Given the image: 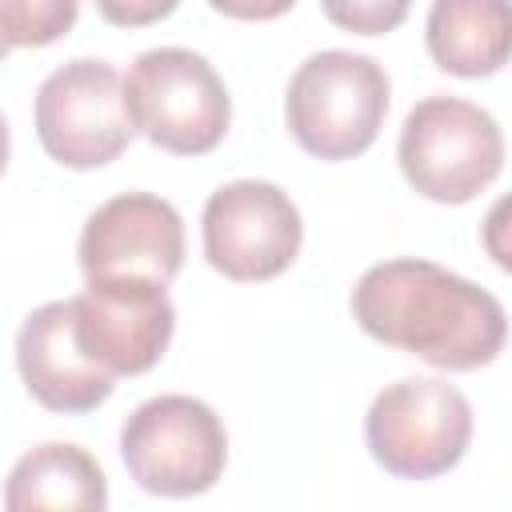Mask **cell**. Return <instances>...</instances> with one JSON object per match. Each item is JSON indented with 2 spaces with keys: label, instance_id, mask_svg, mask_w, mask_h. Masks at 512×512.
Segmentation results:
<instances>
[{
  "label": "cell",
  "instance_id": "1",
  "mask_svg": "<svg viewBox=\"0 0 512 512\" xmlns=\"http://www.w3.org/2000/svg\"><path fill=\"white\" fill-rule=\"evenodd\" d=\"M352 316L372 340L444 372L484 368L508 340L504 304L432 260L372 264L352 288Z\"/></svg>",
  "mask_w": 512,
  "mask_h": 512
},
{
  "label": "cell",
  "instance_id": "2",
  "mask_svg": "<svg viewBox=\"0 0 512 512\" xmlns=\"http://www.w3.org/2000/svg\"><path fill=\"white\" fill-rule=\"evenodd\" d=\"M388 72L344 48L312 52L288 80L284 120L296 144L316 160H352L372 148L388 112Z\"/></svg>",
  "mask_w": 512,
  "mask_h": 512
},
{
  "label": "cell",
  "instance_id": "3",
  "mask_svg": "<svg viewBox=\"0 0 512 512\" xmlns=\"http://www.w3.org/2000/svg\"><path fill=\"white\" fill-rule=\"evenodd\" d=\"M404 180L436 204H468L504 168V136L492 112L460 96L420 100L400 128Z\"/></svg>",
  "mask_w": 512,
  "mask_h": 512
},
{
  "label": "cell",
  "instance_id": "4",
  "mask_svg": "<svg viewBox=\"0 0 512 512\" xmlns=\"http://www.w3.org/2000/svg\"><path fill=\"white\" fill-rule=\"evenodd\" d=\"M124 100L132 124L164 152L204 156L232 120V100L220 72L192 48H148L124 76Z\"/></svg>",
  "mask_w": 512,
  "mask_h": 512
},
{
  "label": "cell",
  "instance_id": "5",
  "mask_svg": "<svg viewBox=\"0 0 512 512\" xmlns=\"http://www.w3.org/2000/svg\"><path fill=\"white\" fill-rule=\"evenodd\" d=\"M364 440L384 472L400 480H432L464 460L472 404L440 376H404L380 388L368 404Z\"/></svg>",
  "mask_w": 512,
  "mask_h": 512
},
{
  "label": "cell",
  "instance_id": "6",
  "mask_svg": "<svg viewBox=\"0 0 512 512\" xmlns=\"http://www.w3.org/2000/svg\"><path fill=\"white\" fill-rule=\"evenodd\" d=\"M128 476L152 496H200L228 464V432L212 404L196 396H152L120 428Z\"/></svg>",
  "mask_w": 512,
  "mask_h": 512
},
{
  "label": "cell",
  "instance_id": "7",
  "mask_svg": "<svg viewBox=\"0 0 512 512\" xmlns=\"http://www.w3.org/2000/svg\"><path fill=\"white\" fill-rule=\"evenodd\" d=\"M132 132L124 76L108 60L76 56L44 76L36 92V136L56 164L100 168L128 148Z\"/></svg>",
  "mask_w": 512,
  "mask_h": 512
},
{
  "label": "cell",
  "instance_id": "8",
  "mask_svg": "<svg viewBox=\"0 0 512 512\" xmlns=\"http://www.w3.org/2000/svg\"><path fill=\"white\" fill-rule=\"evenodd\" d=\"M204 256L228 280L280 276L304 240L300 208L272 180H232L216 188L200 216Z\"/></svg>",
  "mask_w": 512,
  "mask_h": 512
},
{
  "label": "cell",
  "instance_id": "9",
  "mask_svg": "<svg viewBox=\"0 0 512 512\" xmlns=\"http://www.w3.org/2000/svg\"><path fill=\"white\" fill-rule=\"evenodd\" d=\"M176 332L168 284L156 280H88L72 296V336L80 352L108 376L148 372Z\"/></svg>",
  "mask_w": 512,
  "mask_h": 512
},
{
  "label": "cell",
  "instance_id": "10",
  "mask_svg": "<svg viewBox=\"0 0 512 512\" xmlns=\"http://www.w3.org/2000/svg\"><path fill=\"white\" fill-rule=\"evenodd\" d=\"M76 256L84 280L172 284L184 264V220L152 192H120L84 220Z\"/></svg>",
  "mask_w": 512,
  "mask_h": 512
},
{
  "label": "cell",
  "instance_id": "11",
  "mask_svg": "<svg viewBox=\"0 0 512 512\" xmlns=\"http://www.w3.org/2000/svg\"><path fill=\"white\" fill-rule=\"evenodd\" d=\"M16 368L32 400L68 416L100 408L116 388V376L80 352L72 336V300H52L28 312L16 332Z\"/></svg>",
  "mask_w": 512,
  "mask_h": 512
},
{
  "label": "cell",
  "instance_id": "12",
  "mask_svg": "<svg viewBox=\"0 0 512 512\" xmlns=\"http://www.w3.org/2000/svg\"><path fill=\"white\" fill-rule=\"evenodd\" d=\"M424 40L432 60L464 80L504 68L512 44L508 0H432Z\"/></svg>",
  "mask_w": 512,
  "mask_h": 512
},
{
  "label": "cell",
  "instance_id": "13",
  "mask_svg": "<svg viewBox=\"0 0 512 512\" xmlns=\"http://www.w3.org/2000/svg\"><path fill=\"white\" fill-rule=\"evenodd\" d=\"M108 480L96 456L80 444L48 440L24 452L4 484L8 512H36V508H104Z\"/></svg>",
  "mask_w": 512,
  "mask_h": 512
},
{
  "label": "cell",
  "instance_id": "14",
  "mask_svg": "<svg viewBox=\"0 0 512 512\" xmlns=\"http://www.w3.org/2000/svg\"><path fill=\"white\" fill-rule=\"evenodd\" d=\"M80 0H0V60L12 48H44L72 32Z\"/></svg>",
  "mask_w": 512,
  "mask_h": 512
},
{
  "label": "cell",
  "instance_id": "15",
  "mask_svg": "<svg viewBox=\"0 0 512 512\" xmlns=\"http://www.w3.org/2000/svg\"><path fill=\"white\" fill-rule=\"evenodd\" d=\"M324 16L356 36H384L404 24L412 0H320Z\"/></svg>",
  "mask_w": 512,
  "mask_h": 512
},
{
  "label": "cell",
  "instance_id": "16",
  "mask_svg": "<svg viewBox=\"0 0 512 512\" xmlns=\"http://www.w3.org/2000/svg\"><path fill=\"white\" fill-rule=\"evenodd\" d=\"M96 8L116 28H144L164 20L176 8V0H96Z\"/></svg>",
  "mask_w": 512,
  "mask_h": 512
},
{
  "label": "cell",
  "instance_id": "17",
  "mask_svg": "<svg viewBox=\"0 0 512 512\" xmlns=\"http://www.w3.org/2000/svg\"><path fill=\"white\" fill-rule=\"evenodd\" d=\"M208 4L224 16H232V20H276L296 0H208Z\"/></svg>",
  "mask_w": 512,
  "mask_h": 512
},
{
  "label": "cell",
  "instance_id": "18",
  "mask_svg": "<svg viewBox=\"0 0 512 512\" xmlns=\"http://www.w3.org/2000/svg\"><path fill=\"white\" fill-rule=\"evenodd\" d=\"M4 168H8V124L0 116V176H4Z\"/></svg>",
  "mask_w": 512,
  "mask_h": 512
}]
</instances>
